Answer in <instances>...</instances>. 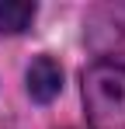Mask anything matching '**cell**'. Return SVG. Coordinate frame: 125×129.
<instances>
[{"label": "cell", "instance_id": "cell-1", "mask_svg": "<svg viewBox=\"0 0 125 129\" xmlns=\"http://www.w3.org/2000/svg\"><path fill=\"white\" fill-rule=\"evenodd\" d=\"M83 101L94 129H125V63H94L83 73Z\"/></svg>", "mask_w": 125, "mask_h": 129}, {"label": "cell", "instance_id": "cell-2", "mask_svg": "<svg viewBox=\"0 0 125 129\" xmlns=\"http://www.w3.org/2000/svg\"><path fill=\"white\" fill-rule=\"evenodd\" d=\"M62 91V70L52 56H38L35 63L28 66V94L38 101V105H49L56 94Z\"/></svg>", "mask_w": 125, "mask_h": 129}, {"label": "cell", "instance_id": "cell-3", "mask_svg": "<svg viewBox=\"0 0 125 129\" xmlns=\"http://www.w3.org/2000/svg\"><path fill=\"white\" fill-rule=\"evenodd\" d=\"M35 21V4L28 0H0V31L18 35Z\"/></svg>", "mask_w": 125, "mask_h": 129}]
</instances>
